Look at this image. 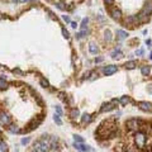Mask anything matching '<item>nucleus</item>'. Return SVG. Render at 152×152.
<instances>
[{"instance_id":"nucleus-45","label":"nucleus","mask_w":152,"mask_h":152,"mask_svg":"<svg viewBox=\"0 0 152 152\" xmlns=\"http://www.w3.org/2000/svg\"><path fill=\"white\" fill-rule=\"evenodd\" d=\"M13 1H15V3H16V1H18V0H13Z\"/></svg>"},{"instance_id":"nucleus-38","label":"nucleus","mask_w":152,"mask_h":152,"mask_svg":"<svg viewBox=\"0 0 152 152\" xmlns=\"http://www.w3.org/2000/svg\"><path fill=\"white\" fill-rule=\"evenodd\" d=\"M136 53H137V55H143V51H142V49H138Z\"/></svg>"},{"instance_id":"nucleus-9","label":"nucleus","mask_w":152,"mask_h":152,"mask_svg":"<svg viewBox=\"0 0 152 152\" xmlns=\"http://www.w3.org/2000/svg\"><path fill=\"white\" fill-rule=\"evenodd\" d=\"M110 15H112V18H113V19L119 20V19L122 18V12L118 9V8H113V9L110 10Z\"/></svg>"},{"instance_id":"nucleus-43","label":"nucleus","mask_w":152,"mask_h":152,"mask_svg":"<svg viewBox=\"0 0 152 152\" xmlns=\"http://www.w3.org/2000/svg\"><path fill=\"white\" fill-rule=\"evenodd\" d=\"M150 58H152V52H151V55H150Z\"/></svg>"},{"instance_id":"nucleus-12","label":"nucleus","mask_w":152,"mask_h":152,"mask_svg":"<svg viewBox=\"0 0 152 152\" xmlns=\"http://www.w3.org/2000/svg\"><path fill=\"white\" fill-rule=\"evenodd\" d=\"M127 36H128V33H127V32H124V30H122V29L117 30V38H118L119 41L124 39V38H127Z\"/></svg>"},{"instance_id":"nucleus-14","label":"nucleus","mask_w":152,"mask_h":152,"mask_svg":"<svg viewBox=\"0 0 152 152\" xmlns=\"http://www.w3.org/2000/svg\"><path fill=\"white\" fill-rule=\"evenodd\" d=\"M143 10L147 13V15H151L152 14V1H148L146 5H145V8H143Z\"/></svg>"},{"instance_id":"nucleus-30","label":"nucleus","mask_w":152,"mask_h":152,"mask_svg":"<svg viewBox=\"0 0 152 152\" xmlns=\"http://www.w3.org/2000/svg\"><path fill=\"white\" fill-rule=\"evenodd\" d=\"M56 5H57V8H58L60 10H65V9H66V6H65L63 3H56Z\"/></svg>"},{"instance_id":"nucleus-26","label":"nucleus","mask_w":152,"mask_h":152,"mask_svg":"<svg viewBox=\"0 0 152 152\" xmlns=\"http://www.w3.org/2000/svg\"><path fill=\"white\" fill-rule=\"evenodd\" d=\"M88 23H89V18H84L82 22H81V29H86Z\"/></svg>"},{"instance_id":"nucleus-3","label":"nucleus","mask_w":152,"mask_h":152,"mask_svg":"<svg viewBox=\"0 0 152 152\" xmlns=\"http://www.w3.org/2000/svg\"><path fill=\"white\" fill-rule=\"evenodd\" d=\"M43 121V115H38V117H36V118H33L32 121L29 122V124H28V128L24 131V132H30V131H33V129H36L41 123Z\"/></svg>"},{"instance_id":"nucleus-18","label":"nucleus","mask_w":152,"mask_h":152,"mask_svg":"<svg viewBox=\"0 0 152 152\" xmlns=\"http://www.w3.org/2000/svg\"><path fill=\"white\" fill-rule=\"evenodd\" d=\"M129 102H131V98H129V96H127V95L122 96L121 100H119V103H121V104H122L123 106H125L127 104H128V103H129Z\"/></svg>"},{"instance_id":"nucleus-15","label":"nucleus","mask_w":152,"mask_h":152,"mask_svg":"<svg viewBox=\"0 0 152 152\" xmlns=\"http://www.w3.org/2000/svg\"><path fill=\"white\" fill-rule=\"evenodd\" d=\"M89 51H90V53H92V55H96L99 52V48H98V46L95 45V43H90L89 45Z\"/></svg>"},{"instance_id":"nucleus-11","label":"nucleus","mask_w":152,"mask_h":152,"mask_svg":"<svg viewBox=\"0 0 152 152\" xmlns=\"http://www.w3.org/2000/svg\"><path fill=\"white\" fill-rule=\"evenodd\" d=\"M150 72H151V69H150L148 65H145V66L141 67V74H142L143 76H148L150 75Z\"/></svg>"},{"instance_id":"nucleus-41","label":"nucleus","mask_w":152,"mask_h":152,"mask_svg":"<svg viewBox=\"0 0 152 152\" xmlns=\"http://www.w3.org/2000/svg\"><path fill=\"white\" fill-rule=\"evenodd\" d=\"M30 152H39V151H38V150H34V148H33V150H32Z\"/></svg>"},{"instance_id":"nucleus-4","label":"nucleus","mask_w":152,"mask_h":152,"mask_svg":"<svg viewBox=\"0 0 152 152\" xmlns=\"http://www.w3.org/2000/svg\"><path fill=\"white\" fill-rule=\"evenodd\" d=\"M118 103H119V102H118L117 99H113L110 103H104V104L102 105V108H100V113H105V112H110V110L115 109Z\"/></svg>"},{"instance_id":"nucleus-20","label":"nucleus","mask_w":152,"mask_h":152,"mask_svg":"<svg viewBox=\"0 0 152 152\" xmlns=\"http://www.w3.org/2000/svg\"><path fill=\"white\" fill-rule=\"evenodd\" d=\"M104 39H105L106 42H110L112 39H113V37H112V32L109 29L105 30V33H104Z\"/></svg>"},{"instance_id":"nucleus-35","label":"nucleus","mask_w":152,"mask_h":152,"mask_svg":"<svg viewBox=\"0 0 152 152\" xmlns=\"http://www.w3.org/2000/svg\"><path fill=\"white\" fill-rule=\"evenodd\" d=\"M56 112H57V114L62 115V109H61L60 106H56Z\"/></svg>"},{"instance_id":"nucleus-25","label":"nucleus","mask_w":152,"mask_h":152,"mask_svg":"<svg viewBox=\"0 0 152 152\" xmlns=\"http://www.w3.org/2000/svg\"><path fill=\"white\" fill-rule=\"evenodd\" d=\"M85 36H86V30L85 29H81V32L76 33V38H77V39H81V38H84Z\"/></svg>"},{"instance_id":"nucleus-42","label":"nucleus","mask_w":152,"mask_h":152,"mask_svg":"<svg viewBox=\"0 0 152 152\" xmlns=\"http://www.w3.org/2000/svg\"><path fill=\"white\" fill-rule=\"evenodd\" d=\"M1 134H3V132H1V129H0V137H1Z\"/></svg>"},{"instance_id":"nucleus-2","label":"nucleus","mask_w":152,"mask_h":152,"mask_svg":"<svg viewBox=\"0 0 152 152\" xmlns=\"http://www.w3.org/2000/svg\"><path fill=\"white\" fill-rule=\"evenodd\" d=\"M141 124H142V122L136 119V118H131V119H128V121L125 122V127H127V129L131 131V132H137V131H139Z\"/></svg>"},{"instance_id":"nucleus-28","label":"nucleus","mask_w":152,"mask_h":152,"mask_svg":"<svg viewBox=\"0 0 152 152\" xmlns=\"http://www.w3.org/2000/svg\"><path fill=\"white\" fill-rule=\"evenodd\" d=\"M74 139H75V142H79V143H82V142H84V138H82V137L81 136H74Z\"/></svg>"},{"instance_id":"nucleus-46","label":"nucleus","mask_w":152,"mask_h":152,"mask_svg":"<svg viewBox=\"0 0 152 152\" xmlns=\"http://www.w3.org/2000/svg\"><path fill=\"white\" fill-rule=\"evenodd\" d=\"M53 152H58V151H53Z\"/></svg>"},{"instance_id":"nucleus-37","label":"nucleus","mask_w":152,"mask_h":152,"mask_svg":"<svg viewBox=\"0 0 152 152\" xmlns=\"http://www.w3.org/2000/svg\"><path fill=\"white\" fill-rule=\"evenodd\" d=\"M71 27H72V28H76V27H77L76 22H71Z\"/></svg>"},{"instance_id":"nucleus-5","label":"nucleus","mask_w":152,"mask_h":152,"mask_svg":"<svg viewBox=\"0 0 152 152\" xmlns=\"http://www.w3.org/2000/svg\"><path fill=\"white\" fill-rule=\"evenodd\" d=\"M138 108L142 110V112H152V103L150 102H139L138 103Z\"/></svg>"},{"instance_id":"nucleus-31","label":"nucleus","mask_w":152,"mask_h":152,"mask_svg":"<svg viewBox=\"0 0 152 152\" xmlns=\"http://www.w3.org/2000/svg\"><path fill=\"white\" fill-rule=\"evenodd\" d=\"M62 34H63V37H65V38H69V37H70L69 30L66 29V28H62Z\"/></svg>"},{"instance_id":"nucleus-44","label":"nucleus","mask_w":152,"mask_h":152,"mask_svg":"<svg viewBox=\"0 0 152 152\" xmlns=\"http://www.w3.org/2000/svg\"><path fill=\"white\" fill-rule=\"evenodd\" d=\"M20 1H28V0H20Z\"/></svg>"},{"instance_id":"nucleus-17","label":"nucleus","mask_w":152,"mask_h":152,"mask_svg":"<svg viewBox=\"0 0 152 152\" xmlns=\"http://www.w3.org/2000/svg\"><path fill=\"white\" fill-rule=\"evenodd\" d=\"M81 122L82 123H90L91 122V115L89 113H84L82 117H81Z\"/></svg>"},{"instance_id":"nucleus-21","label":"nucleus","mask_w":152,"mask_h":152,"mask_svg":"<svg viewBox=\"0 0 152 152\" xmlns=\"http://www.w3.org/2000/svg\"><path fill=\"white\" fill-rule=\"evenodd\" d=\"M0 151L1 152H8V145H6L4 141L0 142Z\"/></svg>"},{"instance_id":"nucleus-10","label":"nucleus","mask_w":152,"mask_h":152,"mask_svg":"<svg viewBox=\"0 0 152 152\" xmlns=\"http://www.w3.org/2000/svg\"><path fill=\"white\" fill-rule=\"evenodd\" d=\"M137 66V61L132 60V61H128V62H125V65H124V67L127 69V70H133V69H136Z\"/></svg>"},{"instance_id":"nucleus-33","label":"nucleus","mask_w":152,"mask_h":152,"mask_svg":"<svg viewBox=\"0 0 152 152\" xmlns=\"http://www.w3.org/2000/svg\"><path fill=\"white\" fill-rule=\"evenodd\" d=\"M62 19H63L65 22H67V23H71V20H70V18H69L67 15H62Z\"/></svg>"},{"instance_id":"nucleus-39","label":"nucleus","mask_w":152,"mask_h":152,"mask_svg":"<svg viewBox=\"0 0 152 152\" xmlns=\"http://www.w3.org/2000/svg\"><path fill=\"white\" fill-rule=\"evenodd\" d=\"M124 152H134V151L131 150V148H124Z\"/></svg>"},{"instance_id":"nucleus-27","label":"nucleus","mask_w":152,"mask_h":152,"mask_svg":"<svg viewBox=\"0 0 152 152\" xmlns=\"http://www.w3.org/2000/svg\"><path fill=\"white\" fill-rule=\"evenodd\" d=\"M41 145H42V141H36V142L33 143V148L39 151V148H41Z\"/></svg>"},{"instance_id":"nucleus-36","label":"nucleus","mask_w":152,"mask_h":152,"mask_svg":"<svg viewBox=\"0 0 152 152\" xmlns=\"http://www.w3.org/2000/svg\"><path fill=\"white\" fill-rule=\"evenodd\" d=\"M103 61V57H98V58H95V62L96 63H99V62H102Z\"/></svg>"},{"instance_id":"nucleus-7","label":"nucleus","mask_w":152,"mask_h":152,"mask_svg":"<svg viewBox=\"0 0 152 152\" xmlns=\"http://www.w3.org/2000/svg\"><path fill=\"white\" fill-rule=\"evenodd\" d=\"M10 117L8 115V114H5V113H0V124L1 125H10Z\"/></svg>"},{"instance_id":"nucleus-16","label":"nucleus","mask_w":152,"mask_h":152,"mask_svg":"<svg viewBox=\"0 0 152 152\" xmlns=\"http://www.w3.org/2000/svg\"><path fill=\"white\" fill-rule=\"evenodd\" d=\"M79 115H80L79 109H77V108H72V109H71V112H70V117H71L72 119H76Z\"/></svg>"},{"instance_id":"nucleus-6","label":"nucleus","mask_w":152,"mask_h":152,"mask_svg":"<svg viewBox=\"0 0 152 152\" xmlns=\"http://www.w3.org/2000/svg\"><path fill=\"white\" fill-rule=\"evenodd\" d=\"M117 66H114V65H109V66H105L104 69H103V72H104V75L105 76H110L113 75L114 72H117Z\"/></svg>"},{"instance_id":"nucleus-1","label":"nucleus","mask_w":152,"mask_h":152,"mask_svg":"<svg viewBox=\"0 0 152 152\" xmlns=\"http://www.w3.org/2000/svg\"><path fill=\"white\" fill-rule=\"evenodd\" d=\"M146 141H147L146 133L142 132V131H137L136 134H134V142H136L137 147L138 148H143L146 146Z\"/></svg>"},{"instance_id":"nucleus-32","label":"nucleus","mask_w":152,"mask_h":152,"mask_svg":"<svg viewBox=\"0 0 152 152\" xmlns=\"http://www.w3.org/2000/svg\"><path fill=\"white\" fill-rule=\"evenodd\" d=\"M30 138L29 137H26V138H22V145H27V143H29Z\"/></svg>"},{"instance_id":"nucleus-8","label":"nucleus","mask_w":152,"mask_h":152,"mask_svg":"<svg viewBox=\"0 0 152 152\" xmlns=\"http://www.w3.org/2000/svg\"><path fill=\"white\" fill-rule=\"evenodd\" d=\"M74 147L77 148V150H80V151H84V152L92 151V150L90 148V146H86V145H84V143H79V142H75V143H74Z\"/></svg>"},{"instance_id":"nucleus-24","label":"nucleus","mask_w":152,"mask_h":152,"mask_svg":"<svg viewBox=\"0 0 152 152\" xmlns=\"http://www.w3.org/2000/svg\"><path fill=\"white\" fill-rule=\"evenodd\" d=\"M60 117H61L60 114H55V115H53V121H55V123H56L57 125H61V124H62V121H61Z\"/></svg>"},{"instance_id":"nucleus-47","label":"nucleus","mask_w":152,"mask_h":152,"mask_svg":"<svg viewBox=\"0 0 152 152\" xmlns=\"http://www.w3.org/2000/svg\"><path fill=\"white\" fill-rule=\"evenodd\" d=\"M151 152H152V147H151Z\"/></svg>"},{"instance_id":"nucleus-40","label":"nucleus","mask_w":152,"mask_h":152,"mask_svg":"<svg viewBox=\"0 0 152 152\" xmlns=\"http://www.w3.org/2000/svg\"><path fill=\"white\" fill-rule=\"evenodd\" d=\"M148 92H151V94H152V85L148 88Z\"/></svg>"},{"instance_id":"nucleus-19","label":"nucleus","mask_w":152,"mask_h":152,"mask_svg":"<svg viewBox=\"0 0 152 152\" xmlns=\"http://www.w3.org/2000/svg\"><path fill=\"white\" fill-rule=\"evenodd\" d=\"M122 56H123V53H122L119 49H117V51H114L113 53H112V58L113 60H117V58H121Z\"/></svg>"},{"instance_id":"nucleus-22","label":"nucleus","mask_w":152,"mask_h":152,"mask_svg":"<svg viewBox=\"0 0 152 152\" xmlns=\"http://www.w3.org/2000/svg\"><path fill=\"white\" fill-rule=\"evenodd\" d=\"M6 88H8V82L5 81V79H1V77H0V89L4 90V89H6Z\"/></svg>"},{"instance_id":"nucleus-23","label":"nucleus","mask_w":152,"mask_h":152,"mask_svg":"<svg viewBox=\"0 0 152 152\" xmlns=\"http://www.w3.org/2000/svg\"><path fill=\"white\" fill-rule=\"evenodd\" d=\"M9 129H10V132H12V133H20V129H19L16 125H14V124H10Z\"/></svg>"},{"instance_id":"nucleus-34","label":"nucleus","mask_w":152,"mask_h":152,"mask_svg":"<svg viewBox=\"0 0 152 152\" xmlns=\"http://www.w3.org/2000/svg\"><path fill=\"white\" fill-rule=\"evenodd\" d=\"M104 3H105L106 5H113L114 4V0H104Z\"/></svg>"},{"instance_id":"nucleus-29","label":"nucleus","mask_w":152,"mask_h":152,"mask_svg":"<svg viewBox=\"0 0 152 152\" xmlns=\"http://www.w3.org/2000/svg\"><path fill=\"white\" fill-rule=\"evenodd\" d=\"M41 85H42L43 88H48V86H49L48 81H47V80H45V79H41Z\"/></svg>"},{"instance_id":"nucleus-13","label":"nucleus","mask_w":152,"mask_h":152,"mask_svg":"<svg viewBox=\"0 0 152 152\" xmlns=\"http://www.w3.org/2000/svg\"><path fill=\"white\" fill-rule=\"evenodd\" d=\"M49 143L48 142H42L41 145V148H39V152H49Z\"/></svg>"}]
</instances>
